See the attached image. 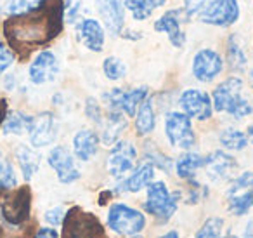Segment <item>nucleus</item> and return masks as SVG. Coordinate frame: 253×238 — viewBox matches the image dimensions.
I'll use <instances>...</instances> for the list:
<instances>
[{
  "label": "nucleus",
  "instance_id": "c03bdc74",
  "mask_svg": "<svg viewBox=\"0 0 253 238\" xmlns=\"http://www.w3.org/2000/svg\"><path fill=\"white\" fill-rule=\"evenodd\" d=\"M246 136H248V143L253 144V125L248 127V130H246Z\"/></svg>",
  "mask_w": 253,
  "mask_h": 238
},
{
  "label": "nucleus",
  "instance_id": "e433bc0d",
  "mask_svg": "<svg viewBox=\"0 0 253 238\" xmlns=\"http://www.w3.org/2000/svg\"><path fill=\"white\" fill-rule=\"evenodd\" d=\"M16 60V54L12 49H9L4 42H0V73H4L5 70L12 66Z\"/></svg>",
  "mask_w": 253,
  "mask_h": 238
},
{
  "label": "nucleus",
  "instance_id": "37998d69",
  "mask_svg": "<svg viewBox=\"0 0 253 238\" xmlns=\"http://www.w3.org/2000/svg\"><path fill=\"white\" fill-rule=\"evenodd\" d=\"M158 238H179V233H177V231H169V233L162 235V237H158Z\"/></svg>",
  "mask_w": 253,
  "mask_h": 238
},
{
  "label": "nucleus",
  "instance_id": "b1692460",
  "mask_svg": "<svg viewBox=\"0 0 253 238\" xmlns=\"http://www.w3.org/2000/svg\"><path fill=\"white\" fill-rule=\"evenodd\" d=\"M16 160H18L25 181H30V179L39 172L40 160H42V158H40V155L37 153L33 148L26 146V144H19V146L16 148Z\"/></svg>",
  "mask_w": 253,
  "mask_h": 238
},
{
  "label": "nucleus",
  "instance_id": "4c0bfd02",
  "mask_svg": "<svg viewBox=\"0 0 253 238\" xmlns=\"http://www.w3.org/2000/svg\"><path fill=\"white\" fill-rule=\"evenodd\" d=\"M64 216H66V210H64L63 207H54V209L47 210L43 217H45L47 223L52 224V226H59V224H63Z\"/></svg>",
  "mask_w": 253,
  "mask_h": 238
},
{
  "label": "nucleus",
  "instance_id": "c9c22d12",
  "mask_svg": "<svg viewBox=\"0 0 253 238\" xmlns=\"http://www.w3.org/2000/svg\"><path fill=\"white\" fill-rule=\"evenodd\" d=\"M146 160H148L149 164L155 165V167L163 169L165 172H169L170 169H172V160H170V158H167L162 151H156V150L148 151V153H146Z\"/></svg>",
  "mask_w": 253,
  "mask_h": 238
},
{
  "label": "nucleus",
  "instance_id": "2f4dec72",
  "mask_svg": "<svg viewBox=\"0 0 253 238\" xmlns=\"http://www.w3.org/2000/svg\"><path fill=\"white\" fill-rule=\"evenodd\" d=\"M43 0H9L5 12L9 16H21V14H28V12L35 11L42 5Z\"/></svg>",
  "mask_w": 253,
  "mask_h": 238
},
{
  "label": "nucleus",
  "instance_id": "f3484780",
  "mask_svg": "<svg viewBox=\"0 0 253 238\" xmlns=\"http://www.w3.org/2000/svg\"><path fill=\"white\" fill-rule=\"evenodd\" d=\"M203 167L211 181H229L236 172V169H238V162L229 153L217 150L208 155V157H205Z\"/></svg>",
  "mask_w": 253,
  "mask_h": 238
},
{
  "label": "nucleus",
  "instance_id": "a211bd4d",
  "mask_svg": "<svg viewBox=\"0 0 253 238\" xmlns=\"http://www.w3.org/2000/svg\"><path fill=\"white\" fill-rule=\"evenodd\" d=\"M99 16L102 18L106 30L111 35H120L125 25V5L123 0H95Z\"/></svg>",
  "mask_w": 253,
  "mask_h": 238
},
{
  "label": "nucleus",
  "instance_id": "f704fd0d",
  "mask_svg": "<svg viewBox=\"0 0 253 238\" xmlns=\"http://www.w3.org/2000/svg\"><path fill=\"white\" fill-rule=\"evenodd\" d=\"M85 115H87L88 120L95 123V125H102V110H101V105L95 98H88L85 101Z\"/></svg>",
  "mask_w": 253,
  "mask_h": 238
},
{
  "label": "nucleus",
  "instance_id": "f03ea898",
  "mask_svg": "<svg viewBox=\"0 0 253 238\" xmlns=\"http://www.w3.org/2000/svg\"><path fill=\"white\" fill-rule=\"evenodd\" d=\"M243 91V80L238 77H229L224 82L213 89V96H211V105H213L215 112L229 113V115L236 117V119H245V117L252 115L253 106L250 105L248 99L241 96Z\"/></svg>",
  "mask_w": 253,
  "mask_h": 238
},
{
  "label": "nucleus",
  "instance_id": "49530a36",
  "mask_svg": "<svg viewBox=\"0 0 253 238\" xmlns=\"http://www.w3.org/2000/svg\"><path fill=\"white\" fill-rule=\"evenodd\" d=\"M220 238H239V237H236V235H224V237H220Z\"/></svg>",
  "mask_w": 253,
  "mask_h": 238
},
{
  "label": "nucleus",
  "instance_id": "bb28decb",
  "mask_svg": "<svg viewBox=\"0 0 253 238\" xmlns=\"http://www.w3.org/2000/svg\"><path fill=\"white\" fill-rule=\"evenodd\" d=\"M155 123H156L155 110H153L151 101L146 99L137 108V113H135V130H137L139 136H148L155 129Z\"/></svg>",
  "mask_w": 253,
  "mask_h": 238
},
{
  "label": "nucleus",
  "instance_id": "7ed1b4c3",
  "mask_svg": "<svg viewBox=\"0 0 253 238\" xmlns=\"http://www.w3.org/2000/svg\"><path fill=\"white\" fill-rule=\"evenodd\" d=\"M108 226L116 235L135 238L146 228V216L141 210L125 205V203H113L108 212Z\"/></svg>",
  "mask_w": 253,
  "mask_h": 238
},
{
  "label": "nucleus",
  "instance_id": "f257e3e1",
  "mask_svg": "<svg viewBox=\"0 0 253 238\" xmlns=\"http://www.w3.org/2000/svg\"><path fill=\"white\" fill-rule=\"evenodd\" d=\"M63 0H43L39 9L28 14L11 16L4 23L9 44L19 49L50 42L63 30Z\"/></svg>",
  "mask_w": 253,
  "mask_h": 238
},
{
  "label": "nucleus",
  "instance_id": "79ce46f5",
  "mask_svg": "<svg viewBox=\"0 0 253 238\" xmlns=\"http://www.w3.org/2000/svg\"><path fill=\"white\" fill-rule=\"evenodd\" d=\"M243 238H253V219L248 223V226H246V230H245V237Z\"/></svg>",
  "mask_w": 253,
  "mask_h": 238
},
{
  "label": "nucleus",
  "instance_id": "20e7f679",
  "mask_svg": "<svg viewBox=\"0 0 253 238\" xmlns=\"http://www.w3.org/2000/svg\"><path fill=\"white\" fill-rule=\"evenodd\" d=\"M144 210L151 214L153 217H156L162 224H165L175 214L177 196H173L169 191V188H167V184L163 181H153L148 186Z\"/></svg>",
  "mask_w": 253,
  "mask_h": 238
},
{
  "label": "nucleus",
  "instance_id": "6e6552de",
  "mask_svg": "<svg viewBox=\"0 0 253 238\" xmlns=\"http://www.w3.org/2000/svg\"><path fill=\"white\" fill-rule=\"evenodd\" d=\"M30 205H32V195L30 189L19 188L14 193H9L0 205V216L9 226H19L30 217Z\"/></svg>",
  "mask_w": 253,
  "mask_h": 238
},
{
  "label": "nucleus",
  "instance_id": "4468645a",
  "mask_svg": "<svg viewBox=\"0 0 253 238\" xmlns=\"http://www.w3.org/2000/svg\"><path fill=\"white\" fill-rule=\"evenodd\" d=\"M47 160H49L50 167L56 171L57 179L63 184H71V182L80 179V171H78L77 164H75V155L66 146L52 148Z\"/></svg>",
  "mask_w": 253,
  "mask_h": 238
},
{
  "label": "nucleus",
  "instance_id": "423d86ee",
  "mask_svg": "<svg viewBox=\"0 0 253 238\" xmlns=\"http://www.w3.org/2000/svg\"><path fill=\"white\" fill-rule=\"evenodd\" d=\"M227 207L234 216H245L253 209V171H246L227 189Z\"/></svg>",
  "mask_w": 253,
  "mask_h": 238
},
{
  "label": "nucleus",
  "instance_id": "a18cd8bd",
  "mask_svg": "<svg viewBox=\"0 0 253 238\" xmlns=\"http://www.w3.org/2000/svg\"><path fill=\"white\" fill-rule=\"evenodd\" d=\"M248 82H250V85L253 87V68L250 70V73H248Z\"/></svg>",
  "mask_w": 253,
  "mask_h": 238
},
{
  "label": "nucleus",
  "instance_id": "a878e982",
  "mask_svg": "<svg viewBox=\"0 0 253 238\" xmlns=\"http://www.w3.org/2000/svg\"><path fill=\"white\" fill-rule=\"evenodd\" d=\"M165 2L167 0H123V5L130 11L134 19L144 21V19H148L153 14L155 9L165 5Z\"/></svg>",
  "mask_w": 253,
  "mask_h": 238
},
{
  "label": "nucleus",
  "instance_id": "412c9836",
  "mask_svg": "<svg viewBox=\"0 0 253 238\" xmlns=\"http://www.w3.org/2000/svg\"><path fill=\"white\" fill-rule=\"evenodd\" d=\"M180 11L179 9H173L169 11L155 23V30L156 32L167 33L169 40L172 42L173 47H182L186 44V33L180 28V18H179Z\"/></svg>",
  "mask_w": 253,
  "mask_h": 238
},
{
  "label": "nucleus",
  "instance_id": "f8f14e48",
  "mask_svg": "<svg viewBox=\"0 0 253 238\" xmlns=\"http://www.w3.org/2000/svg\"><path fill=\"white\" fill-rule=\"evenodd\" d=\"M137 150L130 141H118L108 157V171L113 178L123 179L134 169Z\"/></svg>",
  "mask_w": 253,
  "mask_h": 238
},
{
  "label": "nucleus",
  "instance_id": "cd10ccee",
  "mask_svg": "<svg viewBox=\"0 0 253 238\" xmlns=\"http://www.w3.org/2000/svg\"><path fill=\"white\" fill-rule=\"evenodd\" d=\"M30 122H32V117L26 115L21 112H9L5 115V120L2 123V132L4 134H12V136H21V134L28 132Z\"/></svg>",
  "mask_w": 253,
  "mask_h": 238
},
{
  "label": "nucleus",
  "instance_id": "aec40b11",
  "mask_svg": "<svg viewBox=\"0 0 253 238\" xmlns=\"http://www.w3.org/2000/svg\"><path fill=\"white\" fill-rule=\"evenodd\" d=\"M101 137L92 129H82L73 137V155L82 162H88L97 155Z\"/></svg>",
  "mask_w": 253,
  "mask_h": 238
},
{
  "label": "nucleus",
  "instance_id": "ddd939ff",
  "mask_svg": "<svg viewBox=\"0 0 253 238\" xmlns=\"http://www.w3.org/2000/svg\"><path fill=\"white\" fill-rule=\"evenodd\" d=\"M179 105L182 108V113H186L189 119L196 120H208L213 115V105H211V98L203 91L198 89H187L180 94Z\"/></svg>",
  "mask_w": 253,
  "mask_h": 238
},
{
  "label": "nucleus",
  "instance_id": "dca6fc26",
  "mask_svg": "<svg viewBox=\"0 0 253 238\" xmlns=\"http://www.w3.org/2000/svg\"><path fill=\"white\" fill-rule=\"evenodd\" d=\"M57 75H59V61H57L56 54L50 51H42L37 54L28 70L30 80L37 85L49 84Z\"/></svg>",
  "mask_w": 253,
  "mask_h": 238
},
{
  "label": "nucleus",
  "instance_id": "c756f323",
  "mask_svg": "<svg viewBox=\"0 0 253 238\" xmlns=\"http://www.w3.org/2000/svg\"><path fill=\"white\" fill-rule=\"evenodd\" d=\"M218 141H220L222 146L227 148V150L239 151V150H243V148H246V144H248V136H246V132H241V130L234 129V127H227V129H224L220 132Z\"/></svg>",
  "mask_w": 253,
  "mask_h": 238
},
{
  "label": "nucleus",
  "instance_id": "39448f33",
  "mask_svg": "<svg viewBox=\"0 0 253 238\" xmlns=\"http://www.w3.org/2000/svg\"><path fill=\"white\" fill-rule=\"evenodd\" d=\"M104 235V228L92 214L75 209L68 210L63 221V238H99Z\"/></svg>",
  "mask_w": 253,
  "mask_h": 238
},
{
  "label": "nucleus",
  "instance_id": "72a5a7b5",
  "mask_svg": "<svg viewBox=\"0 0 253 238\" xmlns=\"http://www.w3.org/2000/svg\"><path fill=\"white\" fill-rule=\"evenodd\" d=\"M18 184L14 167L9 160H0V189H12Z\"/></svg>",
  "mask_w": 253,
  "mask_h": 238
},
{
  "label": "nucleus",
  "instance_id": "4be33fe9",
  "mask_svg": "<svg viewBox=\"0 0 253 238\" xmlns=\"http://www.w3.org/2000/svg\"><path fill=\"white\" fill-rule=\"evenodd\" d=\"M78 37L82 44L92 53H101L104 49V30L97 19H84L78 26Z\"/></svg>",
  "mask_w": 253,
  "mask_h": 238
},
{
  "label": "nucleus",
  "instance_id": "9b49d317",
  "mask_svg": "<svg viewBox=\"0 0 253 238\" xmlns=\"http://www.w3.org/2000/svg\"><path fill=\"white\" fill-rule=\"evenodd\" d=\"M28 136L33 148H43L52 144L57 137V120L54 113L43 112L32 117Z\"/></svg>",
  "mask_w": 253,
  "mask_h": 238
},
{
  "label": "nucleus",
  "instance_id": "c85d7f7f",
  "mask_svg": "<svg viewBox=\"0 0 253 238\" xmlns=\"http://www.w3.org/2000/svg\"><path fill=\"white\" fill-rule=\"evenodd\" d=\"M225 54H227V64L231 66V70H234V71H243V70H245L246 56H245V51H243L241 39H239L238 35L229 37Z\"/></svg>",
  "mask_w": 253,
  "mask_h": 238
},
{
  "label": "nucleus",
  "instance_id": "1a4fd4ad",
  "mask_svg": "<svg viewBox=\"0 0 253 238\" xmlns=\"http://www.w3.org/2000/svg\"><path fill=\"white\" fill-rule=\"evenodd\" d=\"M109 110L122 112L126 117H135L137 108L142 105V101L148 99V87H135L130 91H123V89H113L104 96Z\"/></svg>",
  "mask_w": 253,
  "mask_h": 238
},
{
  "label": "nucleus",
  "instance_id": "a19ab883",
  "mask_svg": "<svg viewBox=\"0 0 253 238\" xmlns=\"http://www.w3.org/2000/svg\"><path fill=\"white\" fill-rule=\"evenodd\" d=\"M5 115H7V105H5L4 99H0V127H2V123H4Z\"/></svg>",
  "mask_w": 253,
  "mask_h": 238
},
{
  "label": "nucleus",
  "instance_id": "ea45409f",
  "mask_svg": "<svg viewBox=\"0 0 253 238\" xmlns=\"http://www.w3.org/2000/svg\"><path fill=\"white\" fill-rule=\"evenodd\" d=\"M35 238H59V235H57V231L54 228H40L37 231Z\"/></svg>",
  "mask_w": 253,
  "mask_h": 238
},
{
  "label": "nucleus",
  "instance_id": "0eeeda50",
  "mask_svg": "<svg viewBox=\"0 0 253 238\" xmlns=\"http://www.w3.org/2000/svg\"><path fill=\"white\" fill-rule=\"evenodd\" d=\"M165 134L173 148L189 150L196 143L191 119L182 112H170L165 117Z\"/></svg>",
  "mask_w": 253,
  "mask_h": 238
},
{
  "label": "nucleus",
  "instance_id": "9d476101",
  "mask_svg": "<svg viewBox=\"0 0 253 238\" xmlns=\"http://www.w3.org/2000/svg\"><path fill=\"white\" fill-rule=\"evenodd\" d=\"M200 19L207 25L222 26V28L234 25L239 19L238 0H213L203 9Z\"/></svg>",
  "mask_w": 253,
  "mask_h": 238
},
{
  "label": "nucleus",
  "instance_id": "5701e85b",
  "mask_svg": "<svg viewBox=\"0 0 253 238\" xmlns=\"http://www.w3.org/2000/svg\"><path fill=\"white\" fill-rule=\"evenodd\" d=\"M102 136H101V141L102 144H111L118 143L120 136L122 132L125 130L126 127V119L122 112H116V110H109L106 119L102 120Z\"/></svg>",
  "mask_w": 253,
  "mask_h": 238
},
{
  "label": "nucleus",
  "instance_id": "7c9ffc66",
  "mask_svg": "<svg viewBox=\"0 0 253 238\" xmlns=\"http://www.w3.org/2000/svg\"><path fill=\"white\" fill-rule=\"evenodd\" d=\"M102 71H104L106 78L116 82V80H122L126 75V66L120 58L109 56V58H106L104 63H102Z\"/></svg>",
  "mask_w": 253,
  "mask_h": 238
},
{
  "label": "nucleus",
  "instance_id": "393cba45",
  "mask_svg": "<svg viewBox=\"0 0 253 238\" xmlns=\"http://www.w3.org/2000/svg\"><path fill=\"white\" fill-rule=\"evenodd\" d=\"M203 164H205V158L201 155L193 153V151H186L175 162V172L184 181H193L196 172L203 167Z\"/></svg>",
  "mask_w": 253,
  "mask_h": 238
},
{
  "label": "nucleus",
  "instance_id": "2eb2a0df",
  "mask_svg": "<svg viewBox=\"0 0 253 238\" xmlns=\"http://www.w3.org/2000/svg\"><path fill=\"white\" fill-rule=\"evenodd\" d=\"M224 70L220 54L213 49H201L193 60V75L200 82H213Z\"/></svg>",
  "mask_w": 253,
  "mask_h": 238
},
{
  "label": "nucleus",
  "instance_id": "6ab92c4d",
  "mask_svg": "<svg viewBox=\"0 0 253 238\" xmlns=\"http://www.w3.org/2000/svg\"><path fill=\"white\" fill-rule=\"evenodd\" d=\"M153 179H155V165L146 160V162H142L141 165H137V167L132 171L130 176L120 179V181H122L120 182V188L128 193H139L141 189L148 188L153 182Z\"/></svg>",
  "mask_w": 253,
  "mask_h": 238
},
{
  "label": "nucleus",
  "instance_id": "473e14b6",
  "mask_svg": "<svg viewBox=\"0 0 253 238\" xmlns=\"http://www.w3.org/2000/svg\"><path fill=\"white\" fill-rule=\"evenodd\" d=\"M222 228H224V219L222 217H210L198 230L194 238H220Z\"/></svg>",
  "mask_w": 253,
  "mask_h": 238
},
{
  "label": "nucleus",
  "instance_id": "58836bf2",
  "mask_svg": "<svg viewBox=\"0 0 253 238\" xmlns=\"http://www.w3.org/2000/svg\"><path fill=\"white\" fill-rule=\"evenodd\" d=\"M207 0H184V11L187 16H193L205 5Z\"/></svg>",
  "mask_w": 253,
  "mask_h": 238
}]
</instances>
